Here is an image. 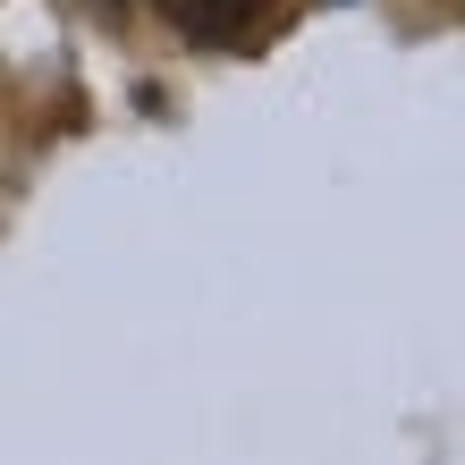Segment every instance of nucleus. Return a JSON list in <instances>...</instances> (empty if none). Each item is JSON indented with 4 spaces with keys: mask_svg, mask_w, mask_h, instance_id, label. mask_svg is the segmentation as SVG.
<instances>
[{
    "mask_svg": "<svg viewBox=\"0 0 465 465\" xmlns=\"http://www.w3.org/2000/svg\"><path fill=\"white\" fill-rule=\"evenodd\" d=\"M170 17H178V35H195V43H229V35H245V25L262 17V0H170Z\"/></svg>",
    "mask_w": 465,
    "mask_h": 465,
    "instance_id": "f257e3e1",
    "label": "nucleus"
}]
</instances>
